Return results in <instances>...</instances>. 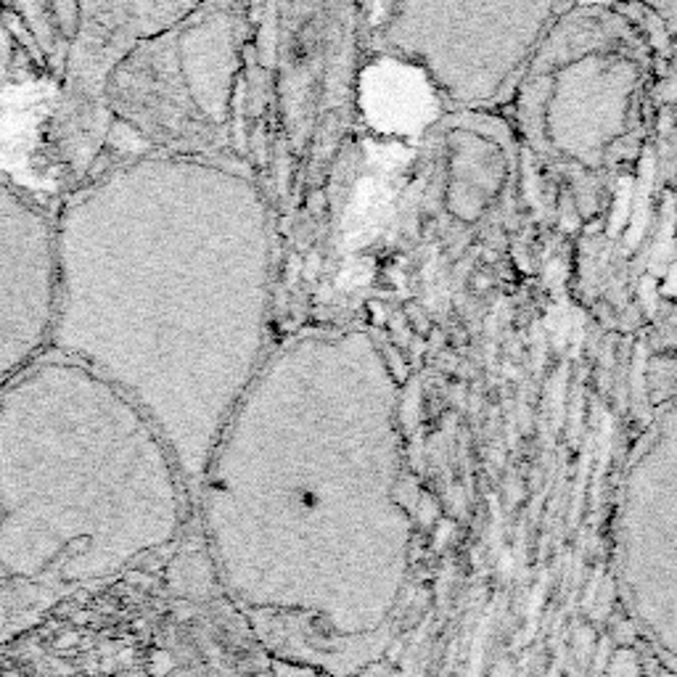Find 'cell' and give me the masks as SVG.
<instances>
[{
    "label": "cell",
    "instance_id": "7a4b0ae2",
    "mask_svg": "<svg viewBox=\"0 0 677 677\" xmlns=\"http://www.w3.org/2000/svg\"><path fill=\"white\" fill-rule=\"evenodd\" d=\"M614 569L630 622L677 675V395L638 439L617 500Z\"/></svg>",
    "mask_w": 677,
    "mask_h": 677
},
{
    "label": "cell",
    "instance_id": "6da1fadb",
    "mask_svg": "<svg viewBox=\"0 0 677 677\" xmlns=\"http://www.w3.org/2000/svg\"><path fill=\"white\" fill-rule=\"evenodd\" d=\"M651 45L619 5H566L527 72V125L547 161L606 183L646 136Z\"/></svg>",
    "mask_w": 677,
    "mask_h": 677
}]
</instances>
